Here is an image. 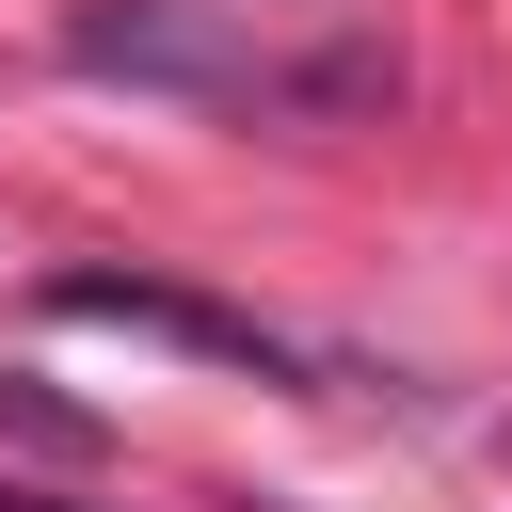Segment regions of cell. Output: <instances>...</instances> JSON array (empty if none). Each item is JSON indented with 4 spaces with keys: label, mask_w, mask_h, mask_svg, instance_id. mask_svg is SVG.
I'll return each mask as SVG.
<instances>
[{
    "label": "cell",
    "mask_w": 512,
    "mask_h": 512,
    "mask_svg": "<svg viewBox=\"0 0 512 512\" xmlns=\"http://www.w3.org/2000/svg\"><path fill=\"white\" fill-rule=\"evenodd\" d=\"M64 64H80V80H128V96H192V112H352V96H384L368 48L288 64V48H256V32L192 16V0H80V16H64Z\"/></svg>",
    "instance_id": "obj_1"
},
{
    "label": "cell",
    "mask_w": 512,
    "mask_h": 512,
    "mask_svg": "<svg viewBox=\"0 0 512 512\" xmlns=\"http://www.w3.org/2000/svg\"><path fill=\"white\" fill-rule=\"evenodd\" d=\"M48 304H64V320H112V336H160V352H208V368H256V384H304V352H288L272 320L192 304V288H160V272H48Z\"/></svg>",
    "instance_id": "obj_2"
},
{
    "label": "cell",
    "mask_w": 512,
    "mask_h": 512,
    "mask_svg": "<svg viewBox=\"0 0 512 512\" xmlns=\"http://www.w3.org/2000/svg\"><path fill=\"white\" fill-rule=\"evenodd\" d=\"M0 432H16V448H64V464L96 448V416H80V400H32V368H0Z\"/></svg>",
    "instance_id": "obj_3"
},
{
    "label": "cell",
    "mask_w": 512,
    "mask_h": 512,
    "mask_svg": "<svg viewBox=\"0 0 512 512\" xmlns=\"http://www.w3.org/2000/svg\"><path fill=\"white\" fill-rule=\"evenodd\" d=\"M0 512H64V496H16V480H0Z\"/></svg>",
    "instance_id": "obj_4"
}]
</instances>
